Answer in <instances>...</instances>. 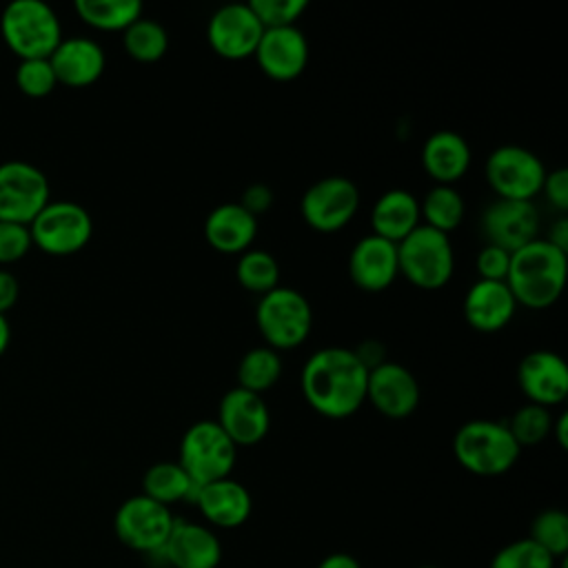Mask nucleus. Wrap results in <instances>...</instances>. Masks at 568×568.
Listing matches in <instances>:
<instances>
[{
    "label": "nucleus",
    "instance_id": "obj_23",
    "mask_svg": "<svg viewBox=\"0 0 568 568\" xmlns=\"http://www.w3.org/2000/svg\"><path fill=\"white\" fill-rule=\"evenodd\" d=\"M257 235V217L240 202H224L209 211L204 220V240L224 255H242Z\"/></svg>",
    "mask_w": 568,
    "mask_h": 568
},
{
    "label": "nucleus",
    "instance_id": "obj_32",
    "mask_svg": "<svg viewBox=\"0 0 568 568\" xmlns=\"http://www.w3.org/2000/svg\"><path fill=\"white\" fill-rule=\"evenodd\" d=\"M235 277L244 291L264 295L280 286V264L271 253L248 248L237 257Z\"/></svg>",
    "mask_w": 568,
    "mask_h": 568
},
{
    "label": "nucleus",
    "instance_id": "obj_43",
    "mask_svg": "<svg viewBox=\"0 0 568 568\" xmlns=\"http://www.w3.org/2000/svg\"><path fill=\"white\" fill-rule=\"evenodd\" d=\"M20 295V284L16 280L13 273H9L7 268H0V313L4 315L9 308L16 306Z\"/></svg>",
    "mask_w": 568,
    "mask_h": 568
},
{
    "label": "nucleus",
    "instance_id": "obj_48",
    "mask_svg": "<svg viewBox=\"0 0 568 568\" xmlns=\"http://www.w3.org/2000/svg\"><path fill=\"white\" fill-rule=\"evenodd\" d=\"M417 568H437V566H417Z\"/></svg>",
    "mask_w": 568,
    "mask_h": 568
},
{
    "label": "nucleus",
    "instance_id": "obj_3",
    "mask_svg": "<svg viewBox=\"0 0 568 568\" xmlns=\"http://www.w3.org/2000/svg\"><path fill=\"white\" fill-rule=\"evenodd\" d=\"M519 453L521 448L506 428V422L470 419L462 424L453 437L457 464L479 477L508 473L517 464Z\"/></svg>",
    "mask_w": 568,
    "mask_h": 568
},
{
    "label": "nucleus",
    "instance_id": "obj_36",
    "mask_svg": "<svg viewBox=\"0 0 568 568\" xmlns=\"http://www.w3.org/2000/svg\"><path fill=\"white\" fill-rule=\"evenodd\" d=\"M16 87L27 98H47L58 87L49 58L20 60L16 69Z\"/></svg>",
    "mask_w": 568,
    "mask_h": 568
},
{
    "label": "nucleus",
    "instance_id": "obj_10",
    "mask_svg": "<svg viewBox=\"0 0 568 568\" xmlns=\"http://www.w3.org/2000/svg\"><path fill=\"white\" fill-rule=\"evenodd\" d=\"M175 517L169 506L153 501L146 495L124 499L113 517L115 537L131 550L158 555L173 530Z\"/></svg>",
    "mask_w": 568,
    "mask_h": 568
},
{
    "label": "nucleus",
    "instance_id": "obj_16",
    "mask_svg": "<svg viewBox=\"0 0 568 568\" xmlns=\"http://www.w3.org/2000/svg\"><path fill=\"white\" fill-rule=\"evenodd\" d=\"M517 384L530 404L559 406L568 397V366L555 351H530L517 366Z\"/></svg>",
    "mask_w": 568,
    "mask_h": 568
},
{
    "label": "nucleus",
    "instance_id": "obj_18",
    "mask_svg": "<svg viewBox=\"0 0 568 568\" xmlns=\"http://www.w3.org/2000/svg\"><path fill=\"white\" fill-rule=\"evenodd\" d=\"M366 399L379 415L388 419H404L413 415L419 404V384L406 366L384 362L368 371Z\"/></svg>",
    "mask_w": 568,
    "mask_h": 568
},
{
    "label": "nucleus",
    "instance_id": "obj_42",
    "mask_svg": "<svg viewBox=\"0 0 568 568\" xmlns=\"http://www.w3.org/2000/svg\"><path fill=\"white\" fill-rule=\"evenodd\" d=\"M353 353H355V357L362 362V366H364L366 371H373L375 366H379V364L386 362V359H384V355H386L384 344L377 342V339H366V342H362L357 348H353Z\"/></svg>",
    "mask_w": 568,
    "mask_h": 568
},
{
    "label": "nucleus",
    "instance_id": "obj_25",
    "mask_svg": "<svg viewBox=\"0 0 568 568\" xmlns=\"http://www.w3.org/2000/svg\"><path fill=\"white\" fill-rule=\"evenodd\" d=\"M473 153L464 135L455 131H435L422 146V166L435 184L455 186L470 166Z\"/></svg>",
    "mask_w": 568,
    "mask_h": 568
},
{
    "label": "nucleus",
    "instance_id": "obj_5",
    "mask_svg": "<svg viewBox=\"0 0 568 568\" xmlns=\"http://www.w3.org/2000/svg\"><path fill=\"white\" fill-rule=\"evenodd\" d=\"M397 266L413 286L422 291L444 288L455 271V253L446 233L419 224L397 242Z\"/></svg>",
    "mask_w": 568,
    "mask_h": 568
},
{
    "label": "nucleus",
    "instance_id": "obj_47",
    "mask_svg": "<svg viewBox=\"0 0 568 568\" xmlns=\"http://www.w3.org/2000/svg\"><path fill=\"white\" fill-rule=\"evenodd\" d=\"M9 342H11V326H9V320L0 313V357L9 348Z\"/></svg>",
    "mask_w": 568,
    "mask_h": 568
},
{
    "label": "nucleus",
    "instance_id": "obj_17",
    "mask_svg": "<svg viewBox=\"0 0 568 568\" xmlns=\"http://www.w3.org/2000/svg\"><path fill=\"white\" fill-rule=\"evenodd\" d=\"M481 231L486 244H495L513 253L537 237L539 213L532 202L497 197L484 209Z\"/></svg>",
    "mask_w": 568,
    "mask_h": 568
},
{
    "label": "nucleus",
    "instance_id": "obj_40",
    "mask_svg": "<svg viewBox=\"0 0 568 568\" xmlns=\"http://www.w3.org/2000/svg\"><path fill=\"white\" fill-rule=\"evenodd\" d=\"M541 193L546 195L550 206H555L559 213H564L568 209V171L566 169L546 171Z\"/></svg>",
    "mask_w": 568,
    "mask_h": 568
},
{
    "label": "nucleus",
    "instance_id": "obj_26",
    "mask_svg": "<svg viewBox=\"0 0 568 568\" xmlns=\"http://www.w3.org/2000/svg\"><path fill=\"white\" fill-rule=\"evenodd\" d=\"M422 224L419 200L406 189L384 191L371 211L373 233L397 244Z\"/></svg>",
    "mask_w": 568,
    "mask_h": 568
},
{
    "label": "nucleus",
    "instance_id": "obj_8",
    "mask_svg": "<svg viewBox=\"0 0 568 568\" xmlns=\"http://www.w3.org/2000/svg\"><path fill=\"white\" fill-rule=\"evenodd\" d=\"M31 244L64 257L82 251L93 235V220L84 206L69 200L49 202L29 224Z\"/></svg>",
    "mask_w": 568,
    "mask_h": 568
},
{
    "label": "nucleus",
    "instance_id": "obj_35",
    "mask_svg": "<svg viewBox=\"0 0 568 568\" xmlns=\"http://www.w3.org/2000/svg\"><path fill=\"white\" fill-rule=\"evenodd\" d=\"M555 557H550L544 548H539L532 539H515L501 546L488 568H555Z\"/></svg>",
    "mask_w": 568,
    "mask_h": 568
},
{
    "label": "nucleus",
    "instance_id": "obj_20",
    "mask_svg": "<svg viewBox=\"0 0 568 568\" xmlns=\"http://www.w3.org/2000/svg\"><path fill=\"white\" fill-rule=\"evenodd\" d=\"M397 275V244L375 233H368L353 244L348 253V277L357 288L379 293L386 291Z\"/></svg>",
    "mask_w": 568,
    "mask_h": 568
},
{
    "label": "nucleus",
    "instance_id": "obj_22",
    "mask_svg": "<svg viewBox=\"0 0 568 568\" xmlns=\"http://www.w3.org/2000/svg\"><path fill=\"white\" fill-rule=\"evenodd\" d=\"M193 504L197 506L202 517L215 528H237L251 517L253 510L248 488L231 477L197 486Z\"/></svg>",
    "mask_w": 568,
    "mask_h": 568
},
{
    "label": "nucleus",
    "instance_id": "obj_13",
    "mask_svg": "<svg viewBox=\"0 0 568 568\" xmlns=\"http://www.w3.org/2000/svg\"><path fill=\"white\" fill-rule=\"evenodd\" d=\"M262 33L264 27L251 11L248 2H233L220 7L206 24V40L211 49L220 58L231 62L251 58Z\"/></svg>",
    "mask_w": 568,
    "mask_h": 568
},
{
    "label": "nucleus",
    "instance_id": "obj_14",
    "mask_svg": "<svg viewBox=\"0 0 568 568\" xmlns=\"http://www.w3.org/2000/svg\"><path fill=\"white\" fill-rule=\"evenodd\" d=\"M253 58L266 78L291 82L300 78L308 64L306 36L297 24L264 29Z\"/></svg>",
    "mask_w": 568,
    "mask_h": 568
},
{
    "label": "nucleus",
    "instance_id": "obj_41",
    "mask_svg": "<svg viewBox=\"0 0 568 568\" xmlns=\"http://www.w3.org/2000/svg\"><path fill=\"white\" fill-rule=\"evenodd\" d=\"M240 204L251 213V215H262L266 213L271 206H273V191L271 186L266 184H251L244 189L242 197H240Z\"/></svg>",
    "mask_w": 568,
    "mask_h": 568
},
{
    "label": "nucleus",
    "instance_id": "obj_30",
    "mask_svg": "<svg viewBox=\"0 0 568 568\" xmlns=\"http://www.w3.org/2000/svg\"><path fill=\"white\" fill-rule=\"evenodd\" d=\"M282 375V357L268 346L246 351L237 364V386L264 395Z\"/></svg>",
    "mask_w": 568,
    "mask_h": 568
},
{
    "label": "nucleus",
    "instance_id": "obj_39",
    "mask_svg": "<svg viewBox=\"0 0 568 568\" xmlns=\"http://www.w3.org/2000/svg\"><path fill=\"white\" fill-rule=\"evenodd\" d=\"M508 266H510V253L495 246V244H486L475 260V268H477V280H490V282H506L508 275Z\"/></svg>",
    "mask_w": 568,
    "mask_h": 568
},
{
    "label": "nucleus",
    "instance_id": "obj_44",
    "mask_svg": "<svg viewBox=\"0 0 568 568\" xmlns=\"http://www.w3.org/2000/svg\"><path fill=\"white\" fill-rule=\"evenodd\" d=\"M546 242H550L555 248L568 253V220L561 215L550 224V233L548 237H544Z\"/></svg>",
    "mask_w": 568,
    "mask_h": 568
},
{
    "label": "nucleus",
    "instance_id": "obj_29",
    "mask_svg": "<svg viewBox=\"0 0 568 568\" xmlns=\"http://www.w3.org/2000/svg\"><path fill=\"white\" fill-rule=\"evenodd\" d=\"M80 20L98 31H124L142 16L138 0H75Z\"/></svg>",
    "mask_w": 568,
    "mask_h": 568
},
{
    "label": "nucleus",
    "instance_id": "obj_46",
    "mask_svg": "<svg viewBox=\"0 0 568 568\" xmlns=\"http://www.w3.org/2000/svg\"><path fill=\"white\" fill-rule=\"evenodd\" d=\"M550 435L555 437V442L559 444V448H568V413L561 410L557 417H552Z\"/></svg>",
    "mask_w": 568,
    "mask_h": 568
},
{
    "label": "nucleus",
    "instance_id": "obj_9",
    "mask_svg": "<svg viewBox=\"0 0 568 568\" xmlns=\"http://www.w3.org/2000/svg\"><path fill=\"white\" fill-rule=\"evenodd\" d=\"M484 175L497 197L532 202V197L541 193L546 166L530 149L519 144H501L486 158Z\"/></svg>",
    "mask_w": 568,
    "mask_h": 568
},
{
    "label": "nucleus",
    "instance_id": "obj_37",
    "mask_svg": "<svg viewBox=\"0 0 568 568\" xmlns=\"http://www.w3.org/2000/svg\"><path fill=\"white\" fill-rule=\"evenodd\" d=\"M251 11L264 29L293 27L306 11V0H251Z\"/></svg>",
    "mask_w": 568,
    "mask_h": 568
},
{
    "label": "nucleus",
    "instance_id": "obj_33",
    "mask_svg": "<svg viewBox=\"0 0 568 568\" xmlns=\"http://www.w3.org/2000/svg\"><path fill=\"white\" fill-rule=\"evenodd\" d=\"M539 548L550 557L564 559L568 552V515L561 508H546L530 521V535Z\"/></svg>",
    "mask_w": 568,
    "mask_h": 568
},
{
    "label": "nucleus",
    "instance_id": "obj_27",
    "mask_svg": "<svg viewBox=\"0 0 568 568\" xmlns=\"http://www.w3.org/2000/svg\"><path fill=\"white\" fill-rule=\"evenodd\" d=\"M195 493L197 484L191 481V477L178 462H158L149 466L142 477V495L169 508L178 501L193 504Z\"/></svg>",
    "mask_w": 568,
    "mask_h": 568
},
{
    "label": "nucleus",
    "instance_id": "obj_6",
    "mask_svg": "<svg viewBox=\"0 0 568 568\" xmlns=\"http://www.w3.org/2000/svg\"><path fill=\"white\" fill-rule=\"evenodd\" d=\"M255 324L268 348L277 353L291 351L306 342L313 328V311L300 291L277 286L260 295L255 306Z\"/></svg>",
    "mask_w": 568,
    "mask_h": 568
},
{
    "label": "nucleus",
    "instance_id": "obj_38",
    "mask_svg": "<svg viewBox=\"0 0 568 568\" xmlns=\"http://www.w3.org/2000/svg\"><path fill=\"white\" fill-rule=\"evenodd\" d=\"M31 233L24 224L0 222V264H13L22 260L31 248Z\"/></svg>",
    "mask_w": 568,
    "mask_h": 568
},
{
    "label": "nucleus",
    "instance_id": "obj_31",
    "mask_svg": "<svg viewBox=\"0 0 568 568\" xmlns=\"http://www.w3.org/2000/svg\"><path fill=\"white\" fill-rule=\"evenodd\" d=\"M122 44L129 58H133L135 62L151 64L164 58L169 49V33L160 22L140 16L133 24H129L122 31Z\"/></svg>",
    "mask_w": 568,
    "mask_h": 568
},
{
    "label": "nucleus",
    "instance_id": "obj_45",
    "mask_svg": "<svg viewBox=\"0 0 568 568\" xmlns=\"http://www.w3.org/2000/svg\"><path fill=\"white\" fill-rule=\"evenodd\" d=\"M317 568H362V566H359V561H357L353 555H348V552H331V555H326V557L317 564Z\"/></svg>",
    "mask_w": 568,
    "mask_h": 568
},
{
    "label": "nucleus",
    "instance_id": "obj_15",
    "mask_svg": "<svg viewBox=\"0 0 568 568\" xmlns=\"http://www.w3.org/2000/svg\"><path fill=\"white\" fill-rule=\"evenodd\" d=\"M215 422L235 446H255L271 428V413L262 395L235 386L222 395Z\"/></svg>",
    "mask_w": 568,
    "mask_h": 568
},
{
    "label": "nucleus",
    "instance_id": "obj_11",
    "mask_svg": "<svg viewBox=\"0 0 568 568\" xmlns=\"http://www.w3.org/2000/svg\"><path fill=\"white\" fill-rule=\"evenodd\" d=\"M47 175L24 160L0 164V222L29 226L31 220L51 202Z\"/></svg>",
    "mask_w": 568,
    "mask_h": 568
},
{
    "label": "nucleus",
    "instance_id": "obj_4",
    "mask_svg": "<svg viewBox=\"0 0 568 568\" xmlns=\"http://www.w3.org/2000/svg\"><path fill=\"white\" fill-rule=\"evenodd\" d=\"M0 33L4 44L20 58H49L62 42V24L42 0H13L2 9Z\"/></svg>",
    "mask_w": 568,
    "mask_h": 568
},
{
    "label": "nucleus",
    "instance_id": "obj_19",
    "mask_svg": "<svg viewBox=\"0 0 568 568\" xmlns=\"http://www.w3.org/2000/svg\"><path fill=\"white\" fill-rule=\"evenodd\" d=\"M153 557H160L171 568H217L222 544L211 526L175 517L166 544Z\"/></svg>",
    "mask_w": 568,
    "mask_h": 568
},
{
    "label": "nucleus",
    "instance_id": "obj_1",
    "mask_svg": "<svg viewBox=\"0 0 568 568\" xmlns=\"http://www.w3.org/2000/svg\"><path fill=\"white\" fill-rule=\"evenodd\" d=\"M368 371L353 348L326 346L315 351L302 368V395L306 404L328 419H344L366 402Z\"/></svg>",
    "mask_w": 568,
    "mask_h": 568
},
{
    "label": "nucleus",
    "instance_id": "obj_12",
    "mask_svg": "<svg viewBox=\"0 0 568 568\" xmlns=\"http://www.w3.org/2000/svg\"><path fill=\"white\" fill-rule=\"evenodd\" d=\"M359 209V189L344 175H328L313 182L300 202L304 222L320 233L342 231Z\"/></svg>",
    "mask_w": 568,
    "mask_h": 568
},
{
    "label": "nucleus",
    "instance_id": "obj_21",
    "mask_svg": "<svg viewBox=\"0 0 568 568\" xmlns=\"http://www.w3.org/2000/svg\"><path fill=\"white\" fill-rule=\"evenodd\" d=\"M49 62L58 84L71 89H82L98 82L106 67L102 47L95 40L82 36L62 38V42L49 55Z\"/></svg>",
    "mask_w": 568,
    "mask_h": 568
},
{
    "label": "nucleus",
    "instance_id": "obj_28",
    "mask_svg": "<svg viewBox=\"0 0 568 568\" xmlns=\"http://www.w3.org/2000/svg\"><path fill=\"white\" fill-rule=\"evenodd\" d=\"M464 213H466V204L462 193L455 186L435 184L419 202L422 224L446 235L462 224Z\"/></svg>",
    "mask_w": 568,
    "mask_h": 568
},
{
    "label": "nucleus",
    "instance_id": "obj_7",
    "mask_svg": "<svg viewBox=\"0 0 568 568\" xmlns=\"http://www.w3.org/2000/svg\"><path fill=\"white\" fill-rule=\"evenodd\" d=\"M235 457L237 446L226 437L220 424L213 419H200L184 430L178 464L186 470L193 484L204 486L209 481L231 477Z\"/></svg>",
    "mask_w": 568,
    "mask_h": 568
},
{
    "label": "nucleus",
    "instance_id": "obj_34",
    "mask_svg": "<svg viewBox=\"0 0 568 568\" xmlns=\"http://www.w3.org/2000/svg\"><path fill=\"white\" fill-rule=\"evenodd\" d=\"M506 428L510 430V435L519 444V448L537 446L550 435L552 413H550V408L526 402L521 408H517L513 413V417L506 422Z\"/></svg>",
    "mask_w": 568,
    "mask_h": 568
},
{
    "label": "nucleus",
    "instance_id": "obj_2",
    "mask_svg": "<svg viewBox=\"0 0 568 568\" xmlns=\"http://www.w3.org/2000/svg\"><path fill=\"white\" fill-rule=\"evenodd\" d=\"M568 253L555 248L544 237H535L510 253L506 284L517 302L532 311L552 306L566 286Z\"/></svg>",
    "mask_w": 568,
    "mask_h": 568
},
{
    "label": "nucleus",
    "instance_id": "obj_24",
    "mask_svg": "<svg viewBox=\"0 0 568 568\" xmlns=\"http://www.w3.org/2000/svg\"><path fill=\"white\" fill-rule=\"evenodd\" d=\"M517 302L506 282L477 280L464 297V317L479 333L501 331L515 315Z\"/></svg>",
    "mask_w": 568,
    "mask_h": 568
}]
</instances>
